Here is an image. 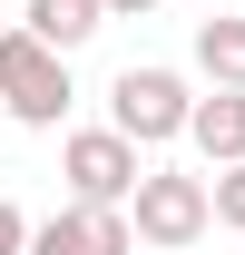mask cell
<instances>
[{"mask_svg":"<svg viewBox=\"0 0 245 255\" xmlns=\"http://www.w3.org/2000/svg\"><path fill=\"white\" fill-rule=\"evenodd\" d=\"M0 108L20 128H59V108H69V49H49L39 30H0Z\"/></svg>","mask_w":245,"mask_h":255,"instance_id":"6da1fadb","label":"cell"},{"mask_svg":"<svg viewBox=\"0 0 245 255\" xmlns=\"http://www.w3.org/2000/svg\"><path fill=\"white\" fill-rule=\"evenodd\" d=\"M59 167H69V196H79V206H127V196L147 187V167H137V137H127V128H79Z\"/></svg>","mask_w":245,"mask_h":255,"instance_id":"7a4b0ae2","label":"cell"},{"mask_svg":"<svg viewBox=\"0 0 245 255\" xmlns=\"http://www.w3.org/2000/svg\"><path fill=\"white\" fill-rule=\"evenodd\" d=\"M137 206V236L147 246H196L216 216V177H186V167H147V187L127 196Z\"/></svg>","mask_w":245,"mask_h":255,"instance_id":"3957f363","label":"cell"},{"mask_svg":"<svg viewBox=\"0 0 245 255\" xmlns=\"http://www.w3.org/2000/svg\"><path fill=\"white\" fill-rule=\"evenodd\" d=\"M186 118H196V98H186L177 69H118V89H108V128H127L137 147H157V137H186Z\"/></svg>","mask_w":245,"mask_h":255,"instance_id":"277c9868","label":"cell"},{"mask_svg":"<svg viewBox=\"0 0 245 255\" xmlns=\"http://www.w3.org/2000/svg\"><path fill=\"white\" fill-rule=\"evenodd\" d=\"M127 246H137V226L118 206H79V196L30 226V255H127Z\"/></svg>","mask_w":245,"mask_h":255,"instance_id":"5b68a950","label":"cell"},{"mask_svg":"<svg viewBox=\"0 0 245 255\" xmlns=\"http://www.w3.org/2000/svg\"><path fill=\"white\" fill-rule=\"evenodd\" d=\"M186 137H196L216 167H236V157H245V89H216V98H196Z\"/></svg>","mask_w":245,"mask_h":255,"instance_id":"8992f818","label":"cell"},{"mask_svg":"<svg viewBox=\"0 0 245 255\" xmlns=\"http://www.w3.org/2000/svg\"><path fill=\"white\" fill-rule=\"evenodd\" d=\"M98 20H108V0H30V10H20V30H39L49 49H79Z\"/></svg>","mask_w":245,"mask_h":255,"instance_id":"52a82bcc","label":"cell"},{"mask_svg":"<svg viewBox=\"0 0 245 255\" xmlns=\"http://www.w3.org/2000/svg\"><path fill=\"white\" fill-rule=\"evenodd\" d=\"M196 69H206L216 89H245V20L236 10H216L206 30H196Z\"/></svg>","mask_w":245,"mask_h":255,"instance_id":"ba28073f","label":"cell"},{"mask_svg":"<svg viewBox=\"0 0 245 255\" xmlns=\"http://www.w3.org/2000/svg\"><path fill=\"white\" fill-rule=\"evenodd\" d=\"M216 226H245V157L216 167Z\"/></svg>","mask_w":245,"mask_h":255,"instance_id":"9c48e42d","label":"cell"},{"mask_svg":"<svg viewBox=\"0 0 245 255\" xmlns=\"http://www.w3.org/2000/svg\"><path fill=\"white\" fill-rule=\"evenodd\" d=\"M0 255H30V216H20L10 196H0Z\"/></svg>","mask_w":245,"mask_h":255,"instance_id":"30bf717a","label":"cell"},{"mask_svg":"<svg viewBox=\"0 0 245 255\" xmlns=\"http://www.w3.org/2000/svg\"><path fill=\"white\" fill-rule=\"evenodd\" d=\"M137 10H157V0H108V20H137Z\"/></svg>","mask_w":245,"mask_h":255,"instance_id":"8fae6325","label":"cell"}]
</instances>
